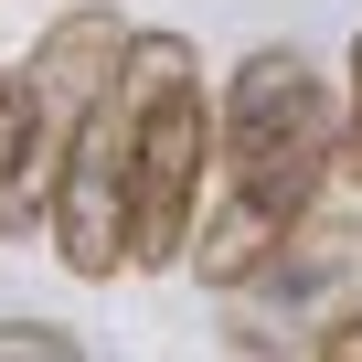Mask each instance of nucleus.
I'll list each match as a JSON object with an SVG mask.
<instances>
[{
    "label": "nucleus",
    "instance_id": "1",
    "mask_svg": "<svg viewBox=\"0 0 362 362\" xmlns=\"http://www.w3.org/2000/svg\"><path fill=\"white\" fill-rule=\"evenodd\" d=\"M341 170V117L330 86L309 75V54H245L214 96V192L192 224V267L214 298H235L309 214H320V181Z\"/></svg>",
    "mask_w": 362,
    "mask_h": 362
},
{
    "label": "nucleus",
    "instance_id": "2",
    "mask_svg": "<svg viewBox=\"0 0 362 362\" xmlns=\"http://www.w3.org/2000/svg\"><path fill=\"white\" fill-rule=\"evenodd\" d=\"M117 107H128V267H181L203 224V181H214V107H203L192 43L128 33Z\"/></svg>",
    "mask_w": 362,
    "mask_h": 362
},
{
    "label": "nucleus",
    "instance_id": "3",
    "mask_svg": "<svg viewBox=\"0 0 362 362\" xmlns=\"http://www.w3.org/2000/svg\"><path fill=\"white\" fill-rule=\"evenodd\" d=\"M224 320H235V351H256V362H309L320 341H341L351 320H362V214H309L235 298H224Z\"/></svg>",
    "mask_w": 362,
    "mask_h": 362
},
{
    "label": "nucleus",
    "instance_id": "4",
    "mask_svg": "<svg viewBox=\"0 0 362 362\" xmlns=\"http://www.w3.org/2000/svg\"><path fill=\"white\" fill-rule=\"evenodd\" d=\"M117 64H128V22L96 11V0H86V11H54V22L33 33V64H22V107H33V181H22V203L0 214V224H33V214H43L54 170H64V149L86 139V117L107 107Z\"/></svg>",
    "mask_w": 362,
    "mask_h": 362
},
{
    "label": "nucleus",
    "instance_id": "5",
    "mask_svg": "<svg viewBox=\"0 0 362 362\" xmlns=\"http://www.w3.org/2000/svg\"><path fill=\"white\" fill-rule=\"evenodd\" d=\"M33 181V107H22V75H0V214L22 203Z\"/></svg>",
    "mask_w": 362,
    "mask_h": 362
},
{
    "label": "nucleus",
    "instance_id": "6",
    "mask_svg": "<svg viewBox=\"0 0 362 362\" xmlns=\"http://www.w3.org/2000/svg\"><path fill=\"white\" fill-rule=\"evenodd\" d=\"M0 362H86V351H75V330H54V320H0Z\"/></svg>",
    "mask_w": 362,
    "mask_h": 362
},
{
    "label": "nucleus",
    "instance_id": "7",
    "mask_svg": "<svg viewBox=\"0 0 362 362\" xmlns=\"http://www.w3.org/2000/svg\"><path fill=\"white\" fill-rule=\"evenodd\" d=\"M309 362H362V320H351V330H341V341H320V351H309Z\"/></svg>",
    "mask_w": 362,
    "mask_h": 362
},
{
    "label": "nucleus",
    "instance_id": "8",
    "mask_svg": "<svg viewBox=\"0 0 362 362\" xmlns=\"http://www.w3.org/2000/svg\"><path fill=\"white\" fill-rule=\"evenodd\" d=\"M341 170L362 181V107H351V128H341Z\"/></svg>",
    "mask_w": 362,
    "mask_h": 362
},
{
    "label": "nucleus",
    "instance_id": "9",
    "mask_svg": "<svg viewBox=\"0 0 362 362\" xmlns=\"http://www.w3.org/2000/svg\"><path fill=\"white\" fill-rule=\"evenodd\" d=\"M351 96H362V43H351Z\"/></svg>",
    "mask_w": 362,
    "mask_h": 362
}]
</instances>
